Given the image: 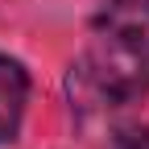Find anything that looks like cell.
Returning <instances> with one entry per match:
<instances>
[{
    "mask_svg": "<svg viewBox=\"0 0 149 149\" xmlns=\"http://www.w3.org/2000/svg\"><path fill=\"white\" fill-rule=\"evenodd\" d=\"M70 91L120 108L149 91V0H108L91 17V42Z\"/></svg>",
    "mask_w": 149,
    "mask_h": 149,
    "instance_id": "cell-1",
    "label": "cell"
},
{
    "mask_svg": "<svg viewBox=\"0 0 149 149\" xmlns=\"http://www.w3.org/2000/svg\"><path fill=\"white\" fill-rule=\"evenodd\" d=\"M25 100H29V74L25 66L0 54V145H13L21 133V116H25Z\"/></svg>",
    "mask_w": 149,
    "mask_h": 149,
    "instance_id": "cell-2",
    "label": "cell"
},
{
    "mask_svg": "<svg viewBox=\"0 0 149 149\" xmlns=\"http://www.w3.org/2000/svg\"><path fill=\"white\" fill-rule=\"evenodd\" d=\"M112 149H149V128L141 124H124L112 133Z\"/></svg>",
    "mask_w": 149,
    "mask_h": 149,
    "instance_id": "cell-3",
    "label": "cell"
}]
</instances>
